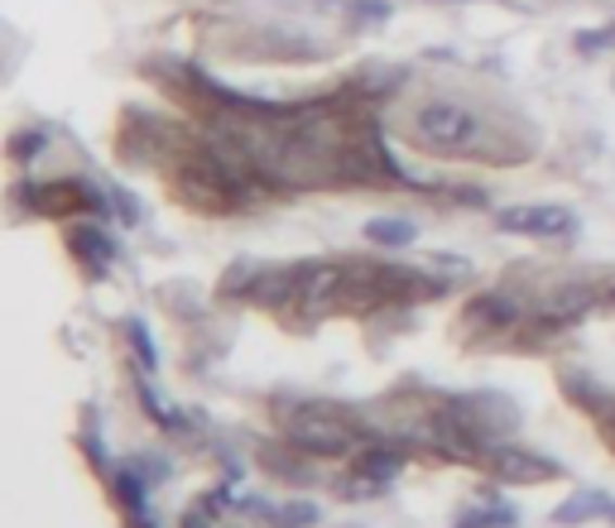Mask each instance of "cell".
<instances>
[{
    "mask_svg": "<svg viewBox=\"0 0 615 528\" xmlns=\"http://www.w3.org/2000/svg\"><path fill=\"white\" fill-rule=\"evenodd\" d=\"M611 302H615V294H611Z\"/></svg>",
    "mask_w": 615,
    "mask_h": 528,
    "instance_id": "cell-15",
    "label": "cell"
},
{
    "mask_svg": "<svg viewBox=\"0 0 615 528\" xmlns=\"http://www.w3.org/2000/svg\"><path fill=\"white\" fill-rule=\"evenodd\" d=\"M486 120H481L476 106L466 101H447V96H433L413 111V144L438 159H496L486 150Z\"/></svg>",
    "mask_w": 615,
    "mask_h": 528,
    "instance_id": "cell-1",
    "label": "cell"
},
{
    "mask_svg": "<svg viewBox=\"0 0 615 528\" xmlns=\"http://www.w3.org/2000/svg\"><path fill=\"white\" fill-rule=\"evenodd\" d=\"M126 336H130V346H136V351H140L144 370H154V365H159V356H154L150 336H144V322H136V318H130V322H126Z\"/></svg>",
    "mask_w": 615,
    "mask_h": 528,
    "instance_id": "cell-12",
    "label": "cell"
},
{
    "mask_svg": "<svg viewBox=\"0 0 615 528\" xmlns=\"http://www.w3.org/2000/svg\"><path fill=\"white\" fill-rule=\"evenodd\" d=\"M496 227L505 235H534V241H567L577 217L567 207H505L496 211Z\"/></svg>",
    "mask_w": 615,
    "mask_h": 528,
    "instance_id": "cell-4",
    "label": "cell"
},
{
    "mask_svg": "<svg viewBox=\"0 0 615 528\" xmlns=\"http://www.w3.org/2000/svg\"><path fill=\"white\" fill-rule=\"evenodd\" d=\"M606 519H611V524H615V504H611V514H606Z\"/></svg>",
    "mask_w": 615,
    "mask_h": 528,
    "instance_id": "cell-14",
    "label": "cell"
},
{
    "mask_svg": "<svg viewBox=\"0 0 615 528\" xmlns=\"http://www.w3.org/2000/svg\"><path fill=\"white\" fill-rule=\"evenodd\" d=\"M520 524V514H514V504H476V510H466L462 519H457L452 528H514Z\"/></svg>",
    "mask_w": 615,
    "mask_h": 528,
    "instance_id": "cell-11",
    "label": "cell"
},
{
    "mask_svg": "<svg viewBox=\"0 0 615 528\" xmlns=\"http://www.w3.org/2000/svg\"><path fill=\"white\" fill-rule=\"evenodd\" d=\"M597 418H601V433H606V442H611V452H615V399L606 403V409H597Z\"/></svg>",
    "mask_w": 615,
    "mask_h": 528,
    "instance_id": "cell-13",
    "label": "cell"
},
{
    "mask_svg": "<svg viewBox=\"0 0 615 528\" xmlns=\"http://www.w3.org/2000/svg\"><path fill=\"white\" fill-rule=\"evenodd\" d=\"M486 466H490V476L505 480V486H543V480L563 476L558 462H548V456L529 452V447H520V442H490Z\"/></svg>",
    "mask_w": 615,
    "mask_h": 528,
    "instance_id": "cell-3",
    "label": "cell"
},
{
    "mask_svg": "<svg viewBox=\"0 0 615 528\" xmlns=\"http://www.w3.org/2000/svg\"><path fill=\"white\" fill-rule=\"evenodd\" d=\"M284 437H289V447L304 456H351L366 447V428L328 399H308L304 409L289 413Z\"/></svg>",
    "mask_w": 615,
    "mask_h": 528,
    "instance_id": "cell-2",
    "label": "cell"
},
{
    "mask_svg": "<svg viewBox=\"0 0 615 528\" xmlns=\"http://www.w3.org/2000/svg\"><path fill=\"white\" fill-rule=\"evenodd\" d=\"M73 255L87 265V274H106L111 260H116V250H111L106 231H97V227H77V231H73Z\"/></svg>",
    "mask_w": 615,
    "mask_h": 528,
    "instance_id": "cell-8",
    "label": "cell"
},
{
    "mask_svg": "<svg viewBox=\"0 0 615 528\" xmlns=\"http://www.w3.org/2000/svg\"><path fill=\"white\" fill-rule=\"evenodd\" d=\"M413 235H419V227L405 221V217H375V221H366V241L385 245V250H405V245H413Z\"/></svg>",
    "mask_w": 615,
    "mask_h": 528,
    "instance_id": "cell-10",
    "label": "cell"
},
{
    "mask_svg": "<svg viewBox=\"0 0 615 528\" xmlns=\"http://www.w3.org/2000/svg\"><path fill=\"white\" fill-rule=\"evenodd\" d=\"M399 466H405V456L395 452V447H361L351 462V480H342V495L346 500H371V495H385V486L399 476Z\"/></svg>",
    "mask_w": 615,
    "mask_h": 528,
    "instance_id": "cell-5",
    "label": "cell"
},
{
    "mask_svg": "<svg viewBox=\"0 0 615 528\" xmlns=\"http://www.w3.org/2000/svg\"><path fill=\"white\" fill-rule=\"evenodd\" d=\"M611 495H601V490H577V495H567L563 504L553 510V524H587L597 519V514H611Z\"/></svg>",
    "mask_w": 615,
    "mask_h": 528,
    "instance_id": "cell-9",
    "label": "cell"
},
{
    "mask_svg": "<svg viewBox=\"0 0 615 528\" xmlns=\"http://www.w3.org/2000/svg\"><path fill=\"white\" fill-rule=\"evenodd\" d=\"M35 207L43 217H82V211H102V202L87 183L77 178H59V183H43L35 188Z\"/></svg>",
    "mask_w": 615,
    "mask_h": 528,
    "instance_id": "cell-6",
    "label": "cell"
},
{
    "mask_svg": "<svg viewBox=\"0 0 615 528\" xmlns=\"http://www.w3.org/2000/svg\"><path fill=\"white\" fill-rule=\"evenodd\" d=\"M520 318V302L510 294H481L466 302V327L472 332H496V327H514Z\"/></svg>",
    "mask_w": 615,
    "mask_h": 528,
    "instance_id": "cell-7",
    "label": "cell"
}]
</instances>
